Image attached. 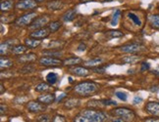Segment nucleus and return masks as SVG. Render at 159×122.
I'll use <instances>...</instances> for the list:
<instances>
[{
    "instance_id": "obj_2",
    "label": "nucleus",
    "mask_w": 159,
    "mask_h": 122,
    "mask_svg": "<svg viewBox=\"0 0 159 122\" xmlns=\"http://www.w3.org/2000/svg\"><path fill=\"white\" fill-rule=\"evenodd\" d=\"M99 90V85L94 81H83L74 87V92L82 97H89L96 94Z\"/></svg>"
},
{
    "instance_id": "obj_17",
    "label": "nucleus",
    "mask_w": 159,
    "mask_h": 122,
    "mask_svg": "<svg viewBox=\"0 0 159 122\" xmlns=\"http://www.w3.org/2000/svg\"><path fill=\"white\" fill-rule=\"evenodd\" d=\"M41 44V40L36 39L34 37H28L25 39V45L29 49H34L36 47H39Z\"/></svg>"
},
{
    "instance_id": "obj_26",
    "label": "nucleus",
    "mask_w": 159,
    "mask_h": 122,
    "mask_svg": "<svg viewBox=\"0 0 159 122\" xmlns=\"http://www.w3.org/2000/svg\"><path fill=\"white\" fill-rule=\"evenodd\" d=\"M13 65V62H12V60H10L9 58L7 57H1V60H0V66H1V69H8L10 66Z\"/></svg>"
},
{
    "instance_id": "obj_38",
    "label": "nucleus",
    "mask_w": 159,
    "mask_h": 122,
    "mask_svg": "<svg viewBox=\"0 0 159 122\" xmlns=\"http://www.w3.org/2000/svg\"><path fill=\"white\" fill-rule=\"evenodd\" d=\"M61 44H64V42H62L61 43L60 41H53V42H50L49 43V45H48V48H52V49H54V48H60L61 47Z\"/></svg>"
},
{
    "instance_id": "obj_33",
    "label": "nucleus",
    "mask_w": 159,
    "mask_h": 122,
    "mask_svg": "<svg viewBox=\"0 0 159 122\" xmlns=\"http://www.w3.org/2000/svg\"><path fill=\"white\" fill-rule=\"evenodd\" d=\"M120 15H121L120 10H116V11H115V13H114V15H113V17H112V20H111V22H110V23H111V26H113V27L117 26L118 23H119Z\"/></svg>"
},
{
    "instance_id": "obj_41",
    "label": "nucleus",
    "mask_w": 159,
    "mask_h": 122,
    "mask_svg": "<svg viewBox=\"0 0 159 122\" xmlns=\"http://www.w3.org/2000/svg\"><path fill=\"white\" fill-rule=\"evenodd\" d=\"M111 122H126L123 118H121L119 116H115L113 118H111Z\"/></svg>"
},
{
    "instance_id": "obj_12",
    "label": "nucleus",
    "mask_w": 159,
    "mask_h": 122,
    "mask_svg": "<svg viewBox=\"0 0 159 122\" xmlns=\"http://www.w3.org/2000/svg\"><path fill=\"white\" fill-rule=\"evenodd\" d=\"M69 72L71 74H74L76 76H88L89 74V71L88 69L84 68V66H74L69 69Z\"/></svg>"
},
{
    "instance_id": "obj_39",
    "label": "nucleus",
    "mask_w": 159,
    "mask_h": 122,
    "mask_svg": "<svg viewBox=\"0 0 159 122\" xmlns=\"http://www.w3.org/2000/svg\"><path fill=\"white\" fill-rule=\"evenodd\" d=\"M102 106H116L117 103L112 100H100Z\"/></svg>"
},
{
    "instance_id": "obj_29",
    "label": "nucleus",
    "mask_w": 159,
    "mask_h": 122,
    "mask_svg": "<svg viewBox=\"0 0 159 122\" xmlns=\"http://www.w3.org/2000/svg\"><path fill=\"white\" fill-rule=\"evenodd\" d=\"M61 26H62V23H61V22L59 21H54V22H51L49 23V24H48V28H49L50 32H56L57 30L61 27Z\"/></svg>"
},
{
    "instance_id": "obj_6",
    "label": "nucleus",
    "mask_w": 159,
    "mask_h": 122,
    "mask_svg": "<svg viewBox=\"0 0 159 122\" xmlns=\"http://www.w3.org/2000/svg\"><path fill=\"white\" fill-rule=\"evenodd\" d=\"M39 63L41 65L44 66H57L62 65L63 62L58 58H54V57H49V56H43L39 60Z\"/></svg>"
},
{
    "instance_id": "obj_25",
    "label": "nucleus",
    "mask_w": 159,
    "mask_h": 122,
    "mask_svg": "<svg viewBox=\"0 0 159 122\" xmlns=\"http://www.w3.org/2000/svg\"><path fill=\"white\" fill-rule=\"evenodd\" d=\"M148 20L152 27L155 29H159V15H150Z\"/></svg>"
},
{
    "instance_id": "obj_13",
    "label": "nucleus",
    "mask_w": 159,
    "mask_h": 122,
    "mask_svg": "<svg viewBox=\"0 0 159 122\" xmlns=\"http://www.w3.org/2000/svg\"><path fill=\"white\" fill-rule=\"evenodd\" d=\"M36 55L34 53H28L25 55H21V56L18 58V62L22 63V64H32L33 62L36 61Z\"/></svg>"
},
{
    "instance_id": "obj_37",
    "label": "nucleus",
    "mask_w": 159,
    "mask_h": 122,
    "mask_svg": "<svg viewBox=\"0 0 159 122\" xmlns=\"http://www.w3.org/2000/svg\"><path fill=\"white\" fill-rule=\"evenodd\" d=\"M116 97H117L118 99H120L121 101L126 102L128 99V94L126 92H121V91H118V92H116Z\"/></svg>"
},
{
    "instance_id": "obj_24",
    "label": "nucleus",
    "mask_w": 159,
    "mask_h": 122,
    "mask_svg": "<svg viewBox=\"0 0 159 122\" xmlns=\"http://www.w3.org/2000/svg\"><path fill=\"white\" fill-rule=\"evenodd\" d=\"M42 54L44 55V56H49V57H54V58H57V57H61L62 56L63 52L62 51H59V50H44L42 51Z\"/></svg>"
},
{
    "instance_id": "obj_27",
    "label": "nucleus",
    "mask_w": 159,
    "mask_h": 122,
    "mask_svg": "<svg viewBox=\"0 0 159 122\" xmlns=\"http://www.w3.org/2000/svg\"><path fill=\"white\" fill-rule=\"evenodd\" d=\"M106 36L108 38H120L123 37L124 33L120 30H108L106 32Z\"/></svg>"
},
{
    "instance_id": "obj_14",
    "label": "nucleus",
    "mask_w": 159,
    "mask_h": 122,
    "mask_svg": "<svg viewBox=\"0 0 159 122\" xmlns=\"http://www.w3.org/2000/svg\"><path fill=\"white\" fill-rule=\"evenodd\" d=\"M38 100L47 106V105H50V103H53L55 101H56V96H55V94H53V93H46V94L39 96Z\"/></svg>"
},
{
    "instance_id": "obj_20",
    "label": "nucleus",
    "mask_w": 159,
    "mask_h": 122,
    "mask_svg": "<svg viewBox=\"0 0 159 122\" xmlns=\"http://www.w3.org/2000/svg\"><path fill=\"white\" fill-rule=\"evenodd\" d=\"M76 16H77V10L76 9H70L63 15L62 19L65 22H71L75 19Z\"/></svg>"
},
{
    "instance_id": "obj_35",
    "label": "nucleus",
    "mask_w": 159,
    "mask_h": 122,
    "mask_svg": "<svg viewBox=\"0 0 159 122\" xmlns=\"http://www.w3.org/2000/svg\"><path fill=\"white\" fill-rule=\"evenodd\" d=\"M51 122H67V119L61 114H55L51 119Z\"/></svg>"
},
{
    "instance_id": "obj_11",
    "label": "nucleus",
    "mask_w": 159,
    "mask_h": 122,
    "mask_svg": "<svg viewBox=\"0 0 159 122\" xmlns=\"http://www.w3.org/2000/svg\"><path fill=\"white\" fill-rule=\"evenodd\" d=\"M120 50L124 53H130V54H136L139 51L143 50V47L140 46L139 44L138 43H129V44H126V45H123Z\"/></svg>"
},
{
    "instance_id": "obj_30",
    "label": "nucleus",
    "mask_w": 159,
    "mask_h": 122,
    "mask_svg": "<svg viewBox=\"0 0 159 122\" xmlns=\"http://www.w3.org/2000/svg\"><path fill=\"white\" fill-rule=\"evenodd\" d=\"M58 80V76L56 73H54V72H49L48 74L46 75V81L48 84H50V85H54L55 83L57 82Z\"/></svg>"
},
{
    "instance_id": "obj_47",
    "label": "nucleus",
    "mask_w": 159,
    "mask_h": 122,
    "mask_svg": "<svg viewBox=\"0 0 159 122\" xmlns=\"http://www.w3.org/2000/svg\"><path fill=\"white\" fill-rule=\"evenodd\" d=\"M100 2H112L114 0H99Z\"/></svg>"
},
{
    "instance_id": "obj_51",
    "label": "nucleus",
    "mask_w": 159,
    "mask_h": 122,
    "mask_svg": "<svg viewBox=\"0 0 159 122\" xmlns=\"http://www.w3.org/2000/svg\"><path fill=\"white\" fill-rule=\"evenodd\" d=\"M83 1H91V0H83Z\"/></svg>"
},
{
    "instance_id": "obj_1",
    "label": "nucleus",
    "mask_w": 159,
    "mask_h": 122,
    "mask_svg": "<svg viewBox=\"0 0 159 122\" xmlns=\"http://www.w3.org/2000/svg\"><path fill=\"white\" fill-rule=\"evenodd\" d=\"M107 114L97 108H85L79 112L73 119V122H105Z\"/></svg>"
},
{
    "instance_id": "obj_50",
    "label": "nucleus",
    "mask_w": 159,
    "mask_h": 122,
    "mask_svg": "<svg viewBox=\"0 0 159 122\" xmlns=\"http://www.w3.org/2000/svg\"><path fill=\"white\" fill-rule=\"evenodd\" d=\"M36 1H38V2H42L43 0H36Z\"/></svg>"
},
{
    "instance_id": "obj_19",
    "label": "nucleus",
    "mask_w": 159,
    "mask_h": 122,
    "mask_svg": "<svg viewBox=\"0 0 159 122\" xmlns=\"http://www.w3.org/2000/svg\"><path fill=\"white\" fill-rule=\"evenodd\" d=\"M82 63H83V60L81 58L72 57V58H69V59H66L63 62V65H68V66H72V65H76L82 64Z\"/></svg>"
},
{
    "instance_id": "obj_45",
    "label": "nucleus",
    "mask_w": 159,
    "mask_h": 122,
    "mask_svg": "<svg viewBox=\"0 0 159 122\" xmlns=\"http://www.w3.org/2000/svg\"><path fill=\"white\" fill-rule=\"evenodd\" d=\"M85 49H87L85 44H80V46L78 47V51H84Z\"/></svg>"
},
{
    "instance_id": "obj_44",
    "label": "nucleus",
    "mask_w": 159,
    "mask_h": 122,
    "mask_svg": "<svg viewBox=\"0 0 159 122\" xmlns=\"http://www.w3.org/2000/svg\"><path fill=\"white\" fill-rule=\"evenodd\" d=\"M148 69H149V65H148V63L143 62V65H142V71H144V70Z\"/></svg>"
},
{
    "instance_id": "obj_3",
    "label": "nucleus",
    "mask_w": 159,
    "mask_h": 122,
    "mask_svg": "<svg viewBox=\"0 0 159 122\" xmlns=\"http://www.w3.org/2000/svg\"><path fill=\"white\" fill-rule=\"evenodd\" d=\"M112 114L115 116H119L123 118L126 122H132L134 118H136V113L128 107H116L112 111Z\"/></svg>"
},
{
    "instance_id": "obj_21",
    "label": "nucleus",
    "mask_w": 159,
    "mask_h": 122,
    "mask_svg": "<svg viewBox=\"0 0 159 122\" xmlns=\"http://www.w3.org/2000/svg\"><path fill=\"white\" fill-rule=\"evenodd\" d=\"M14 7V1L13 0H4L1 2V11L2 12H8L12 10Z\"/></svg>"
},
{
    "instance_id": "obj_9",
    "label": "nucleus",
    "mask_w": 159,
    "mask_h": 122,
    "mask_svg": "<svg viewBox=\"0 0 159 122\" xmlns=\"http://www.w3.org/2000/svg\"><path fill=\"white\" fill-rule=\"evenodd\" d=\"M50 30L48 27H41V28H39V29H34V32L30 34V37H34V38H36V39H44L46 37H48L50 34Z\"/></svg>"
},
{
    "instance_id": "obj_22",
    "label": "nucleus",
    "mask_w": 159,
    "mask_h": 122,
    "mask_svg": "<svg viewBox=\"0 0 159 122\" xmlns=\"http://www.w3.org/2000/svg\"><path fill=\"white\" fill-rule=\"evenodd\" d=\"M13 47V41H6L5 43L1 44V48H0V52H1V56H4L8 53V50L12 49Z\"/></svg>"
},
{
    "instance_id": "obj_34",
    "label": "nucleus",
    "mask_w": 159,
    "mask_h": 122,
    "mask_svg": "<svg viewBox=\"0 0 159 122\" xmlns=\"http://www.w3.org/2000/svg\"><path fill=\"white\" fill-rule=\"evenodd\" d=\"M128 16H129V18L134 22V23L136 24V26H139V27L142 26V22H140V20L139 19L138 16H136V15L133 14V13H129V15H128Z\"/></svg>"
},
{
    "instance_id": "obj_7",
    "label": "nucleus",
    "mask_w": 159,
    "mask_h": 122,
    "mask_svg": "<svg viewBox=\"0 0 159 122\" xmlns=\"http://www.w3.org/2000/svg\"><path fill=\"white\" fill-rule=\"evenodd\" d=\"M17 9L22 11L27 10H34L38 7V1L36 0H20L19 2L16 4Z\"/></svg>"
},
{
    "instance_id": "obj_43",
    "label": "nucleus",
    "mask_w": 159,
    "mask_h": 122,
    "mask_svg": "<svg viewBox=\"0 0 159 122\" xmlns=\"http://www.w3.org/2000/svg\"><path fill=\"white\" fill-rule=\"evenodd\" d=\"M94 72H97V73H103L105 71V66L104 68H94Z\"/></svg>"
},
{
    "instance_id": "obj_48",
    "label": "nucleus",
    "mask_w": 159,
    "mask_h": 122,
    "mask_svg": "<svg viewBox=\"0 0 159 122\" xmlns=\"http://www.w3.org/2000/svg\"><path fill=\"white\" fill-rule=\"evenodd\" d=\"M1 114L2 115L4 114V106L3 105H1Z\"/></svg>"
},
{
    "instance_id": "obj_32",
    "label": "nucleus",
    "mask_w": 159,
    "mask_h": 122,
    "mask_svg": "<svg viewBox=\"0 0 159 122\" xmlns=\"http://www.w3.org/2000/svg\"><path fill=\"white\" fill-rule=\"evenodd\" d=\"M139 60H140L139 57L131 55V56H127V57L123 58L122 61H123V63H125V64H136L137 62H139Z\"/></svg>"
},
{
    "instance_id": "obj_4",
    "label": "nucleus",
    "mask_w": 159,
    "mask_h": 122,
    "mask_svg": "<svg viewBox=\"0 0 159 122\" xmlns=\"http://www.w3.org/2000/svg\"><path fill=\"white\" fill-rule=\"evenodd\" d=\"M36 16L38 15H36L35 12H30V13L25 14L19 18H17L15 20V23L19 27H28V26L30 27L32 23L34 21Z\"/></svg>"
},
{
    "instance_id": "obj_18",
    "label": "nucleus",
    "mask_w": 159,
    "mask_h": 122,
    "mask_svg": "<svg viewBox=\"0 0 159 122\" xmlns=\"http://www.w3.org/2000/svg\"><path fill=\"white\" fill-rule=\"evenodd\" d=\"M28 47L26 45H22V44H19V45H15L12 47L11 49V52L13 53L14 55H17V56H21V55L25 54L27 51H28Z\"/></svg>"
},
{
    "instance_id": "obj_42",
    "label": "nucleus",
    "mask_w": 159,
    "mask_h": 122,
    "mask_svg": "<svg viewBox=\"0 0 159 122\" xmlns=\"http://www.w3.org/2000/svg\"><path fill=\"white\" fill-rule=\"evenodd\" d=\"M143 102V99L140 97H134V105H138V103H140Z\"/></svg>"
},
{
    "instance_id": "obj_8",
    "label": "nucleus",
    "mask_w": 159,
    "mask_h": 122,
    "mask_svg": "<svg viewBox=\"0 0 159 122\" xmlns=\"http://www.w3.org/2000/svg\"><path fill=\"white\" fill-rule=\"evenodd\" d=\"M49 23V17L47 15H42L40 17H36L34 21L30 26V28L33 29H39L41 27H44L45 24Z\"/></svg>"
},
{
    "instance_id": "obj_16",
    "label": "nucleus",
    "mask_w": 159,
    "mask_h": 122,
    "mask_svg": "<svg viewBox=\"0 0 159 122\" xmlns=\"http://www.w3.org/2000/svg\"><path fill=\"white\" fill-rule=\"evenodd\" d=\"M80 105H81V101L79 99H76V98H69V99L66 100L64 103V107L68 109L78 107Z\"/></svg>"
},
{
    "instance_id": "obj_5",
    "label": "nucleus",
    "mask_w": 159,
    "mask_h": 122,
    "mask_svg": "<svg viewBox=\"0 0 159 122\" xmlns=\"http://www.w3.org/2000/svg\"><path fill=\"white\" fill-rule=\"evenodd\" d=\"M27 109L32 113H40L45 111L46 105L38 101H30L27 103Z\"/></svg>"
},
{
    "instance_id": "obj_40",
    "label": "nucleus",
    "mask_w": 159,
    "mask_h": 122,
    "mask_svg": "<svg viewBox=\"0 0 159 122\" xmlns=\"http://www.w3.org/2000/svg\"><path fill=\"white\" fill-rule=\"evenodd\" d=\"M144 122H159V118L157 117H148V118H145Z\"/></svg>"
},
{
    "instance_id": "obj_23",
    "label": "nucleus",
    "mask_w": 159,
    "mask_h": 122,
    "mask_svg": "<svg viewBox=\"0 0 159 122\" xmlns=\"http://www.w3.org/2000/svg\"><path fill=\"white\" fill-rule=\"evenodd\" d=\"M102 64V59L100 58H94V59H91V60H89L87 62L84 63V65L85 66H89V68H95V66L99 65Z\"/></svg>"
},
{
    "instance_id": "obj_49",
    "label": "nucleus",
    "mask_w": 159,
    "mask_h": 122,
    "mask_svg": "<svg viewBox=\"0 0 159 122\" xmlns=\"http://www.w3.org/2000/svg\"><path fill=\"white\" fill-rule=\"evenodd\" d=\"M4 93V86H3V83H1V94Z\"/></svg>"
},
{
    "instance_id": "obj_15",
    "label": "nucleus",
    "mask_w": 159,
    "mask_h": 122,
    "mask_svg": "<svg viewBox=\"0 0 159 122\" xmlns=\"http://www.w3.org/2000/svg\"><path fill=\"white\" fill-rule=\"evenodd\" d=\"M64 7V2L62 0H50L46 3V8L52 10V11H57Z\"/></svg>"
},
{
    "instance_id": "obj_31",
    "label": "nucleus",
    "mask_w": 159,
    "mask_h": 122,
    "mask_svg": "<svg viewBox=\"0 0 159 122\" xmlns=\"http://www.w3.org/2000/svg\"><path fill=\"white\" fill-rule=\"evenodd\" d=\"M35 70V66L32 64H27L24 68L20 69V72L23 74H28V73H32Z\"/></svg>"
},
{
    "instance_id": "obj_10",
    "label": "nucleus",
    "mask_w": 159,
    "mask_h": 122,
    "mask_svg": "<svg viewBox=\"0 0 159 122\" xmlns=\"http://www.w3.org/2000/svg\"><path fill=\"white\" fill-rule=\"evenodd\" d=\"M145 111L154 117L159 118V103L158 102H148L144 107Z\"/></svg>"
},
{
    "instance_id": "obj_36",
    "label": "nucleus",
    "mask_w": 159,
    "mask_h": 122,
    "mask_svg": "<svg viewBox=\"0 0 159 122\" xmlns=\"http://www.w3.org/2000/svg\"><path fill=\"white\" fill-rule=\"evenodd\" d=\"M36 120L38 122H51V118L48 114H40Z\"/></svg>"
},
{
    "instance_id": "obj_28",
    "label": "nucleus",
    "mask_w": 159,
    "mask_h": 122,
    "mask_svg": "<svg viewBox=\"0 0 159 122\" xmlns=\"http://www.w3.org/2000/svg\"><path fill=\"white\" fill-rule=\"evenodd\" d=\"M34 89H35L36 92L42 93V92H46V91H49L50 86L46 82H40V83H39L38 85H36Z\"/></svg>"
},
{
    "instance_id": "obj_46",
    "label": "nucleus",
    "mask_w": 159,
    "mask_h": 122,
    "mask_svg": "<svg viewBox=\"0 0 159 122\" xmlns=\"http://www.w3.org/2000/svg\"><path fill=\"white\" fill-rule=\"evenodd\" d=\"M66 97V94H62V95H61V96H59L58 98H57V100H56V102H61V101H62V99H63V98H65Z\"/></svg>"
}]
</instances>
